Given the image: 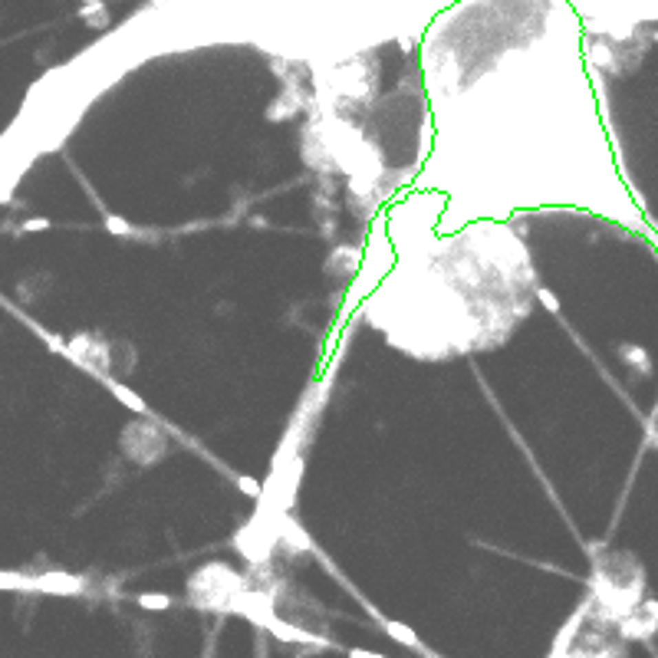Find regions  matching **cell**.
Instances as JSON below:
<instances>
[{
	"instance_id": "1",
	"label": "cell",
	"mask_w": 658,
	"mask_h": 658,
	"mask_svg": "<svg viewBox=\"0 0 658 658\" xmlns=\"http://www.w3.org/2000/svg\"><path fill=\"white\" fill-rule=\"evenodd\" d=\"M395 267L369 299V319L408 356L454 359L504 343L530 313L533 267L504 221L458 231L421 224L395 244Z\"/></svg>"
}]
</instances>
